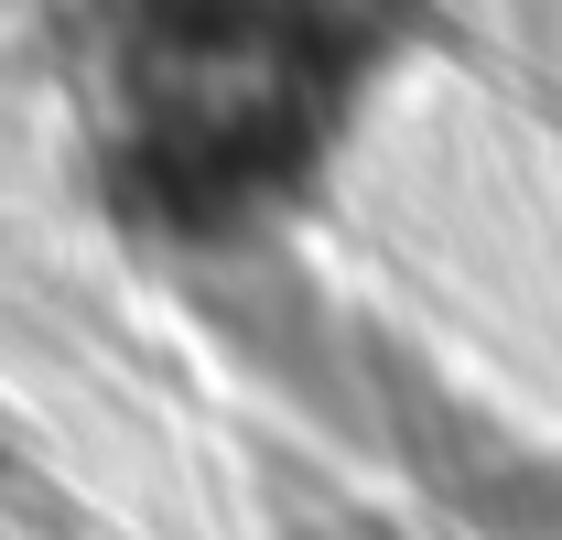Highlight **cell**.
Wrapping results in <instances>:
<instances>
[{
	"instance_id": "obj_1",
	"label": "cell",
	"mask_w": 562,
	"mask_h": 540,
	"mask_svg": "<svg viewBox=\"0 0 562 540\" xmlns=\"http://www.w3.org/2000/svg\"><path fill=\"white\" fill-rule=\"evenodd\" d=\"M401 55V0H131L120 11V151L162 205H271Z\"/></svg>"
}]
</instances>
